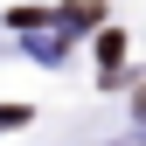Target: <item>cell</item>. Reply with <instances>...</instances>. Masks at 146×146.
I'll return each mask as SVG.
<instances>
[{"mask_svg": "<svg viewBox=\"0 0 146 146\" xmlns=\"http://www.w3.org/2000/svg\"><path fill=\"white\" fill-rule=\"evenodd\" d=\"M98 56H104V70H118V63H125V35H118V28L98 42Z\"/></svg>", "mask_w": 146, "mask_h": 146, "instance_id": "1", "label": "cell"}, {"mask_svg": "<svg viewBox=\"0 0 146 146\" xmlns=\"http://www.w3.org/2000/svg\"><path fill=\"white\" fill-rule=\"evenodd\" d=\"M132 104H139V118H146V90H139V98H132Z\"/></svg>", "mask_w": 146, "mask_h": 146, "instance_id": "2", "label": "cell"}]
</instances>
